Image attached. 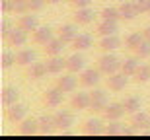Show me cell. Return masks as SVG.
Instances as JSON below:
<instances>
[{
    "label": "cell",
    "mask_w": 150,
    "mask_h": 140,
    "mask_svg": "<svg viewBox=\"0 0 150 140\" xmlns=\"http://www.w3.org/2000/svg\"><path fill=\"white\" fill-rule=\"evenodd\" d=\"M98 68L101 70L103 76H109V74H115V72L121 70V61H119L113 53H103V55L98 58Z\"/></svg>",
    "instance_id": "6da1fadb"
},
{
    "label": "cell",
    "mask_w": 150,
    "mask_h": 140,
    "mask_svg": "<svg viewBox=\"0 0 150 140\" xmlns=\"http://www.w3.org/2000/svg\"><path fill=\"white\" fill-rule=\"evenodd\" d=\"M62 97H64V91H62L61 88L53 86V88L43 91V95H41V105H43L45 109H57V107H61Z\"/></svg>",
    "instance_id": "7a4b0ae2"
},
{
    "label": "cell",
    "mask_w": 150,
    "mask_h": 140,
    "mask_svg": "<svg viewBox=\"0 0 150 140\" xmlns=\"http://www.w3.org/2000/svg\"><path fill=\"white\" fill-rule=\"evenodd\" d=\"M28 111H29V107L25 105V103H20V101H16L14 105H8V107H6V119H8L10 123L20 125L23 119L28 117Z\"/></svg>",
    "instance_id": "3957f363"
},
{
    "label": "cell",
    "mask_w": 150,
    "mask_h": 140,
    "mask_svg": "<svg viewBox=\"0 0 150 140\" xmlns=\"http://www.w3.org/2000/svg\"><path fill=\"white\" fill-rule=\"evenodd\" d=\"M101 70L98 66L96 68H84L82 72H80V76H78V80H80V86H84V88H94V86H98L101 82Z\"/></svg>",
    "instance_id": "277c9868"
},
{
    "label": "cell",
    "mask_w": 150,
    "mask_h": 140,
    "mask_svg": "<svg viewBox=\"0 0 150 140\" xmlns=\"http://www.w3.org/2000/svg\"><path fill=\"white\" fill-rule=\"evenodd\" d=\"M107 105H109V97L103 90L90 91V111L92 113H103Z\"/></svg>",
    "instance_id": "5b68a950"
},
{
    "label": "cell",
    "mask_w": 150,
    "mask_h": 140,
    "mask_svg": "<svg viewBox=\"0 0 150 140\" xmlns=\"http://www.w3.org/2000/svg\"><path fill=\"white\" fill-rule=\"evenodd\" d=\"M105 84H107V88H109L111 91L119 94V91H123L125 88H127V84H129V76H127V74H123L121 70H119V72L109 74V76H107Z\"/></svg>",
    "instance_id": "8992f818"
},
{
    "label": "cell",
    "mask_w": 150,
    "mask_h": 140,
    "mask_svg": "<svg viewBox=\"0 0 150 140\" xmlns=\"http://www.w3.org/2000/svg\"><path fill=\"white\" fill-rule=\"evenodd\" d=\"M80 84V80L74 76L72 72H67V74H61L59 78H57V88H61L64 94H72V91H76V86Z\"/></svg>",
    "instance_id": "52a82bcc"
},
{
    "label": "cell",
    "mask_w": 150,
    "mask_h": 140,
    "mask_svg": "<svg viewBox=\"0 0 150 140\" xmlns=\"http://www.w3.org/2000/svg\"><path fill=\"white\" fill-rule=\"evenodd\" d=\"M53 37H55V31H53L49 25H39L33 33H31V41L39 47H45Z\"/></svg>",
    "instance_id": "ba28073f"
},
{
    "label": "cell",
    "mask_w": 150,
    "mask_h": 140,
    "mask_svg": "<svg viewBox=\"0 0 150 140\" xmlns=\"http://www.w3.org/2000/svg\"><path fill=\"white\" fill-rule=\"evenodd\" d=\"M55 123H57V130H68L72 129L74 125V113L68 109H59L55 113Z\"/></svg>",
    "instance_id": "9c48e42d"
},
{
    "label": "cell",
    "mask_w": 150,
    "mask_h": 140,
    "mask_svg": "<svg viewBox=\"0 0 150 140\" xmlns=\"http://www.w3.org/2000/svg\"><path fill=\"white\" fill-rule=\"evenodd\" d=\"M94 18H96V12L90 6H86V8H74L72 22L78 23V25H88V23L94 22Z\"/></svg>",
    "instance_id": "30bf717a"
},
{
    "label": "cell",
    "mask_w": 150,
    "mask_h": 140,
    "mask_svg": "<svg viewBox=\"0 0 150 140\" xmlns=\"http://www.w3.org/2000/svg\"><path fill=\"white\" fill-rule=\"evenodd\" d=\"M123 45V41L119 39V35H105V37H100V41H98V49L101 51V53H113V51H117L119 47Z\"/></svg>",
    "instance_id": "8fae6325"
},
{
    "label": "cell",
    "mask_w": 150,
    "mask_h": 140,
    "mask_svg": "<svg viewBox=\"0 0 150 140\" xmlns=\"http://www.w3.org/2000/svg\"><path fill=\"white\" fill-rule=\"evenodd\" d=\"M129 125H131L133 130H150V113H144V111L133 113Z\"/></svg>",
    "instance_id": "7c38bea8"
},
{
    "label": "cell",
    "mask_w": 150,
    "mask_h": 140,
    "mask_svg": "<svg viewBox=\"0 0 150 140\" xmlns=\"http://www.w3.org/2000/svg\"><path fill=\"white\" fill-rule=\"evenodd\" d=\"M49 74V70H47V64L45 62H31L28 68H25V76H28V80H33V82H37V80H43L45 76Z\"/></svg>",
    "instance_id": "4fadbf2b"
},
{
    "label": "cell",
    "mask_w": 150,
    "mask_h": 140,
    "mask_svg": "<svg viewBox=\"0 0 150 140\" xmlns=\"http://www.w3.org/2000/svg\"><path fill=\"white\" fill-rule=\"evenodd\" d=\"M70 109L74 111H90V94L88 91H76L70 97Z\"/></svg>",
    "instance_id": "5bb4252c"
},
{
    "label": "cell",
    "mask_w": 150,
    "mask_h": 140,
    "mask_svg": "<svg viewBox=\"0 0 150 140\" xmlns=\"http://www.w3.org/2000/svg\"><path fill=\"white\" fill-rule=\"evenodd\" d=\"M57 37H61L67 45H72V41L78 37V23H64L59 27Z\"/></svg>",
    "instance_id": "9a60e30c"
},
{
    "label": "cell",
    "mask_w": 150,
    "mask_h": 140,
    "mask_svg": "<svg viewBox=\"0 0 150 140\" xmlns=\"http://www.w3.org/2000/svg\"><path fill=\"white\" fill-rule=\"evenodd\" d=\"M125 113H127L125 105L115 101V103H109V105L103 109V113H101V115H103V119H105V121H119Z\"/></svg>",
    "instance_id": "2e32d148"
},
{
    "label": "cell",
    "mask_w": 150,
    "mask_h": 140,
    "mask_svg": "<svg viewBox=\"0 0 150 140\" xmlns=\"http://www.w3.org/2000/svg\"><path fill=\"white\" fill-rule=\"evenodd\" d=\"M84 66H86V58H84V55H80V53H72V55L67 58V72H72V74H78L82 72Z\"/></svg>",
    "instance_id": "e0dca14e"
},
{
    "label": "cell",
    "mask_w": 150,
    "mask_h": 140,
    "mask_svg": "<svg viewBox=\"0 0 150 140\" xmlns=\"http://www.w3.org/2000/svg\"><path fill=\"white\" fill-rule=\"evenodd\" d=\"M47 70L49 74H61L62 70H67V58H62V55H53V56H47Z\"/></svg>",
    "instance_id": "ac0fdd59"
},
{
    "label": "cell",
    "mask_w": 150,
    "mask_h": 140,
    "mask_svg": "<svg viewBox=\"0 0 150 140\" xmlns=\"http://www.w3.org/2000/svg\"><path fill=\"white\" fill-rule=\"evenodd\" d=\"M28 39H29V33L18 25V27H14V31L10 33V37L6 39V43H8L10 47H23L25 43H28Z\"/></svg>",
    "instance_id": "d6986e66"
},
{
    "label": "cell",
    "mask_w": 150,
    "mask_h": 140,
    "mask_svg": "<svg viewBox=\"0 0 150 140\" xmlns=\"http://www.w3.org/2000/svg\"><path fill=\"white\" fill-rule=\"evenodd\" d=\"M31 62H35V51L33 49H25V47H20L16 51V64L22 68H28Z\"/></svg>",
    "instance_id": "ffe728a7"
},
{
    "label": "cell",
    "mask_w": 150,
    "mask_h": 140,
    "mask_svg": "<svg viewBox=\"0 0 150 140\" xmlns=\"http://www.w3.org/2000/svg\"><path fill=\"white\" fill-rule=\"evenodd\" d=\"M18 25L22 29H25L28 33H33L35 29L39 27V20H37V16H33V12H25V14H22V18L18 20Z\"/></svg>",
    "instance_id": "44dd1931"
},
{
    "label": "cell",
    "mask_w": 150,
    "mask_h": 140,
    "mask_svg": "<svg viewBox=\"0 0 150 140\" xmlns=\"http://www.w3.org/2000/svg\"><path fill=\"white\" fill-rule=\"evenodd\" d=\"M18 132L23 136H29V134H35V132H39V121L37 117H25L20 123V127H18Z\"/></svg>",
    "instance_id": "7402d4cb"
},
{
    "label": "cell",
    "mask_w": 150,
    "mask_h": 140,
    "mask_svg": "<svg viewBox=\"0 0 150 140\" xmlns=\"http://www.w3.org/2000/svg\"><path fill=\"white\" fill-rule=\"evenodd\" d=\"M103 129H105V123H103L101 119H98V117L88 119V121L82 125L84 134H100V132H103Z\"/></svg>",
    "instance_id": "603a6c76"
},
{
    "label": "cell",
    "mask_w": 150,
    "mask_h": 140,
    "mask_svg": "<svg viewBox=\"0 0 150 140\" xmlns=\"http://www.w3.org/2000/svg\"><path fill=\"white\" fill-rule=\"evenodd\" d=\"M39 121V132L43 134H49L53 130H57V123H55V115H49V113H43L37 117Z\"/></svg>",
    "instance_id": "cb8c5ba5"
},
{
    "label": "cell",
    "mask_w": 150,
    "mask_h": 140,
    "mask_svg": "<svg viewBox=\"0 0 150 140\" xmlns=\"http://www.w3.org/2000/svg\"><path fill=\"white\" fill-rule=\"evenodd\" d=\"M140 66V58L139 56H127V58H123L121 61V72L127 74L129 78H133L134 72H137V68Z\"/></svg>",
    "instance_id": "d4e9b609"
},
{
    "label": "cell",
    "mask_w": 150,
    "mask_h": 140,
    "mask_svg": "<svg viewBox=\"0 0 150 140\" xmlns=\"http://www.w3.org/2000/svg\"><path fill=\"white\" fill-rule=\"evenodd\" d=\"M119 31V23L117 22H111V20H101L96 27V33L100 37H105V35H115Z\"/></svg>",
    "instance_id": "484cf974"
},
{
    "label": "cell",
    "mask_w": 150,
    "mask_h": 140,
    "mask_svg": "<svg viewBox=\"0 0 150 140\" xmlns=\"http://www.w3.org/2000/svg\"><path fill=\"white\" fill-rule=\"evenodd\" d=\"M119 14H121L123 22H131V20H134L139 16V10H137L134 2H121L119 4Z\"/></svg>",
    "instance_id": "4316f807"
},
{
    "label": "cell",
    "mask_w": 150,
    "mask_h": 140,
    "mask_svg": "<svg viewBox=\"0 0 150 140\" xmlns=\"http://www.w3.org/2000/svg\"><path fill=\"white\" fill-rule=\"evenodd\" d=\"M18 99H20V90L16 86H4L2 88V103H4V107L14 105Z\"/></svg>",
    "instance_id": "83f0119b"
},
{
    "label": "cell",
    "mask_w": 150,
    "mask_h": 140,
    "mask_svg": "<svg viewBox=\"0 0 150 140\" xmlns=\"http://www.w3.org/2000/svg\"><path fill=\"white\" fill-rule=\"evenodd\" d=\"M94 47V37L90 33H78V37L72 41V49L76 51H88Z\"/></svg>",
    "instance_id": "f1b7e54d"
},
{
    "label": "cell",
    "mask_w": 150,
    "mask_h": 140,
    "mask_svg": "<svg viewBox=\"0 0 150 140\" xmlns=\"http://www.w3.org/2000/svg\"><path fill=\"white\" fill-rule=\"evenodd\" d=\"M64 41L61 39V37H53V39L47 43V45L43 47V51H45V55L47 56H53V55H62V49H64Z\"/></svg>",
    "instance_id": "f546056e"
},
{
    "label": "cell",
    "mask_w": 150,
    "mask_h": 140,
    "mask_svg": "<svg viewBox=\"0 0 150 140\" xmlns=\"http://www.w3.org/2000/svg\"><path fill=\"white\" fill-rule=\"evenodd\" d=\"M142 41H144V33H142V31H133V33H129L127 37H125L123 45H125V49L134 51L140 43H142Z\"/></svg>",
    "instance_id": "4dcf8cb0"
},
{
    "label": "cell",
    "mask_w": 150,
    "mask_h": 140,
    "mask_svg": "<svg viewBox=\"0 0 150 140\" xmlns=\"http://www.w3.org/2000/svg\"><path fill=\"white\" fill-rule=\"evenodd\" d=\"M121 103L125 105L127 113H131V115H133V113H137V111H140V105H142V101H140L139 95H127Z\"/></svg>",
    "instance_id": "1f68e13d"
},
{
    "label": "cell",
    "mask_w": 150,
    "mask_h": 140,
    "mask_svg": "<svg viewBox=\"0 0 150 140\" xmlns=\"http://www.w3.org/2000/svg\"><path fill=\"white\" fill-rule=\"evenodd\" d=\"M148 80H150V64H140L133 76V82L134 84H146Z\"/></svg>",
    "instance_id": "d6a6232c"
},
{
    "label": "cell",
    "mask_w": 150,
    "mask_h": 140,
    "mask_svg": "<svg viewBox=\"0 0 150 140\" xmlns=\"http://www.w3.org/2000/svg\"><path fill=\"white\" fill-rule=\"evenodd\" d=\"M101 20H111V22H119L121 20V14H119V6H105L103 10H101Z\"/></svg>",
    "instance_id": "836d02e7"
},
{
    "label": "cell",
    "mask_w": 150,
    "mask_h": 140,
    "mask_svg": "<svg viewBox=\"0 0 150 140\" xmlns=\"http://www.w3.org/2000/svg\"><path fill=\"white\" fill-rule=\"evenodd\" d=\"M103 132L105 134H121V132H125V125L121 121H107Z\"/></svg>",
    "instance_id": "e575fe53"
},
{
    "label": "cell",
    "mask_w": 150,
    "mask_h": 140,
    "mask_svg": "<svg viewBox=\"0 0 150 140\" xmlns=\"http://www.w3.org/2000/svg\"><path fill=\"white\" fill-rule=\"evenodd\" d=\"M133 55H134V56H139L140 61L148 58V56H150V41H148V39H144L139 47H137V49L133 51Z\"/></svg>",
    "instance_id": "d590c367"
},
{
    "label": "cell",
    "mask_w": 150,
    "mask_h": 140,
    "mask_svg": "<svg viewBox=\"0 0 150 140\" xmlns=\"http://www.w3.org/2000/svg\"><path fill=\"white\" fill-rule=\"evenodd\" d=\"M28 12V0H12V14H25Z\"/></svg>",
    "instance_id": "8d00e7d4"
},
{
    "label": "cell",
    "mask_w": 150,
    "mask_h": 140,
    "mask_svg": "<svg viewBox=\"0 0 150 140\" xmlns=\"http://www.w3.org/2000/svg\"><path fill=\"white\" fill-rule=\"evenodd\" d=\"M16 64V53L12 51H4L2 53V68H10Z\"/></svg>",
    "instance_id": "74e56055"
},
{
    "label": "cell",
    "mask_w": 150,
    "mask_h": 140,
    "mask_svg": "<svg viewBox=\"0 0 150 140\" xmlns=\"http://www.w3.org/2000/svg\"><path fill=\"white\" fill-rule=\"evenodd\" d=\"M12 31H14V25H12V22L8 20V18H4V20H2V27H0V35H2V39L6 41L8 37H10Z\"/></svg>",
    "instance_id": "f35d334b"
},
{
    "label": "cell",
    "mask_w": 150,
    "mask_h": 140,
    "mask_svg": "<svg viewBox=\"0 0 150 140\" xmlns=\"http://www.w3.org/2000/svg\"><path fill=\"white\" fill-rule=\"evenodd\" d=\"M47 4V0H28V12H41Z\"/></svg>",
    "instance_id": "ab89813d"
},
{
    "label": "cell",
    "mask_w": 150,
    "mask_h": 140,
    "mask_svg": "<svg viewBox=\"0 0 150 140\" xmlns=\"http://www.w3.org/2000/svg\"><path fill=\"white\" fill-rule=\"evenodd\" d=\"M134 6H137V10H139V14H146V12H150V0H133Z\"/></svg>",
    "instance_id": "60d3db41"
},
{
    "label": "cell",
    "mask_w": 150,
    "mask_h": 140,
    "mask_svg": "<svg viewBox=\"0 0 150 140\" xmlns=\"http://www.w3.org/2000/svg\"><path fill=\"white\" fill-rule=\"evenodd\" d=\"M68 4L72 8H86V6H92V0H70Z\"/></svg>",
    "instance_id": "b9f144b4"
},
{
    "label": "cell",
    "mask_w": 150,
    "mask_h": 140,
    "mask_svg": "<svg viewBox=\"0 0 150 140\" xmlns=\"http://www.w3.org/2000/svg\"><path fill=\"white\" fill-rule=\"evenodd\" d=\"M2 12L4 14H12V0H2Z\"/></svg>",
    "instance_id": "7bdbcfd3"
},
{
    "label": "cell",
    "mask_w": 150,
    "mask_h": 140,
    "mask_svg": "<svg viewBox=\"0 0 150 140\" xmlns=\"http://www.w3.org/2000/svg\"><path fill=\"white\" fill-rule=\"evenodd\" d=\"M142 33H144V39H148V41H150V25H146Z\"/></svg>",
    "instance_id": "ee69618b"
},
{
    "label": "cell",
    "mask_w": 150,
    "mask_h": 140,
    "mask_svg": "<svg viewBox=\"0 0 150 140\" xmlns=\"http://www.w3.org/2000/svg\"><path fill=\"white\" fill-rule=\"evenodd\" d=\"M59 2H62V0H47V4H59Z\"/></svg>",
    "instance_id": "f6af8a7d"
},
{
    "label": "cell",
    "mask_w": 150,
    "mask_h": 140,
    "mask_svg": "<svg viewBox=\"0 0 150 140\" xmlns=\"http://www.w3.org/2000/svg\"><path fill=\"white\" fill-rule=\"evenodd\" d=\"M64 2H70V0H64Z\"/></svg>",
    "instance_id": "bcb514c9"
}]
</instances>
